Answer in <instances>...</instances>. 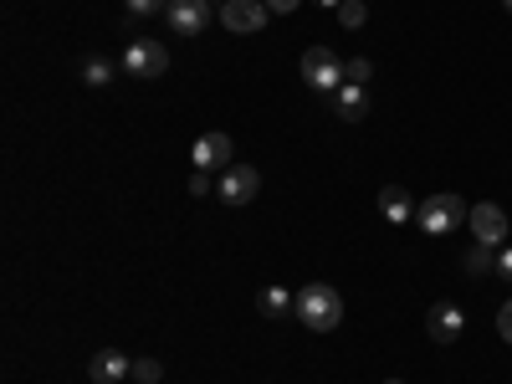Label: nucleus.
Returning <instances> with one entry per match:
<instances>
[{
	"mask_svg": "<svg viewBox=\"0 0 512 384\" xmlns=\"http://www.w3.org/2000/svg\"><path fill=\"white\" fill-rule=\"evenodd\" d=\"M123 6H128V16H154V11L169 6V0H123Z\"/></svg>",
	"mask_w": 512,
	"mask_h": 384,
	"instance_id": "nucleus-20",
	"label": "nucleus"
},
{
	"mask_svg": "<svg viewBox=\"0 0 512 384\" xmlns=\"http://www.w3.org/2000/svg\"><path fill=\"white\" fill-rule=\"evenodd\" d=\"M344 72H349V82H369V77H374V62H369V57H349Z\"/></svg>",
	"mask_w": 512,
	"mask_h": 384,
	"instance_id": "nucleus-19",
	"label": "nucleus"
},
{
	"mask_svg": "<svg viewBox=\"0 0 512 384\" xmlns=\"http://www.w3.org/2000/svg\"><path fill=\"white\" fill-rule=\"evenodd\" d=\"M497 333L512 344V303H502V313H497Z\"/></svg>",
	"mask_w": 512,
	"mask_h": 384,
	"instance_id": "nucleus-23",
	"label": "nucleus"
},
{
	"mask_svg": "<svg viewBox=\"0 0 512 384\" xmlns=\"http://www.w3.org/2000/svg\"><path fill=\"white\" fill-rule=\"evenodd\" d=\"M190 195H210V175H205V169H195V175H190Z\"/></svg>",
	"mask_w": 512,
	"mask_h": 384,
	"instance_id": "nucleus-24",
	"label": "nucleus"
},
{
	"mask_svg": "<svg viewBox=\"0 0 512 384\" xmlns=\"http://www.w3.org/2000/svg\"><path fill=\"white\" fill-rule=\"evenodd\" d=\"M82 82H88V88H108V82H113V62L108 57H88V62H82Z\"/></svg>",
	"mask_w": 512,
	"mask_h": 384,
	"instance_id": "nucleus-15",
	"label": "nucleus"
},
{
	"mask_svg": "<svg viewBox=\"0 0 512 384\" xmlns=\"http://www.w3.org/2000/svg\"><path fill=\"white\" fill-rule=\"evenodd\" d=\"M134 384H159L164 379V364L159 359H134V374H128Z\"/></svg>",
	"mask_w": 512,
	"mask_h": 384,
	"instance_id": "nucleus-18",
	"label": "nucleus"
},
{
	"mask_svg": "<svg viewBox=\"0 0 512 384\" xmlns=\"http://www.w3.org/2000/svg\"><path fill=\"white\" fill-rule=\"evenodd\" d=\"M318 6H328V11H338V6H344V0H318Z\"/></svg>",
	"mask_w": 512,
	"mask_h": 384,
	"instance_id": "nucleus-25",
	"label": "nucleus"
},
{
	"mask_svg": "<svg viewBox=\"0 0 512 384\" xmlns=\"http://www.w3.org/2000/svg\"><path fill=\"white\" fill-rule=\"evenodd\" d=\"M123 72L128 77H159V72H169V52L159 47L154 36H134L123 47Z\"/></svg>",
	"mask_w": 512,
	"mask_h": 384,
	"instance_id": "nucleus-4",
	"label": "nucleus"
},
{
	"mask_svg": "<svg viewBox=\"0 0 512 384\" xmlns=\"http://www.w3.org/2000/svg\"><path fill=\"white\" fill-rule=\"evenodd\" d=\"M128 374H134V359L118 354V349H103V354L88 359V379H93V384H118V379H128Z\"/></svg>",
	"mask_w": 512,
	"mask_h": 384,
	"instance_id": "nucleus-11",
	"label": "nucleus"
},
{
	"mask_svg": "<svg viewBox=\"0 0 512 384\" xmlns=\"http://www.w3.org/2000/svg\"><path fill=\"white\" fill-rule=\"evenodd\" d=\"M256 190H262V175H256L251 164H231V169H221L216 195H221L226 205H251V200H256Z\"/></svg>",
	"mask_w": 512,
	"mask_h": 384,
	"instance_id": "nucleus-6",
	"label": "nucleus"
},
{
	"mask_svg": "<svg viewBox=\"0 0 512 384\" xmlns=\"http://www.w3.org/2000/svg\"><path fill=\"white\" fill-rule=\"evenodd\" d=\"M164 21H169V31H180V36H200L205 21H210V0H169Z\"/></svg>",
	"mask_w": 512,
	"mask_h": 384,
	"instance_id": "nucleus-8",
	"label": "nucleus"
},
{
	"mask_svg": "<svg viewBox=\"0 0 512 384\" xmlns=\"http://www.w3.org/2000/svg\"><path fill=\"white\" fill-rule=\"evenodd\" d=\"M379 216L390 221V226H405V221L415 216V205H410V195H405L400 185H384V190H379Z\"/></svg>",
	"mask_w": 512,
	"mask_h": 384,
	"instance_id": "nucleus-13",
	"label": "nucleus"
},
{
	"mask_svg": "<svg viewBox=\"0 0 512 384\" xmlns=\"http://www.w3.org/2000/svg\"><path fill=\"white\" fill-rule=\"evenodd\" d=\"M502 6H507V11H512V0H502Z\"/></svg>",
	"mask_w": 512,
	"mask_h": 384,
	"instance_id": "nucleus-27",
	"label": "nucleus"
},
{
	"mask_svg": "<svg viewBox=\"0 0 512 384\" xmlns=\"http://www.w3.org/2000/svg\"><path fill=\"white\" fill-rule=\"evenodd\" d=\"M466 216H472V205H466L461 195H451V190H441V195H431L420 210H415V221H420V231L425 236H451Z\"/></svg>",
	"mask_w": 512,
	"mask_h": 384,
	"instance_id": "nucleus-2",
	"label": "nucleus"
},
{
	"mask_svg": "<svg viewBox=\"0 0 512 384\" xmlns=\"http://www.w3.org/2000/svg\"><path fill=\"white\" fill-rule=\"evenodd\" d=\"M333 16H338V26H344V31H359V26L369 21V11H364V0H344V6H338Z\"/></svg>",
	"mask_w": 512,
	"mask_h": 384,
	"instance_id": "nucleus-17",
	"label": "nucleus"
},
{
	"mask_svg": "<svg viewBox=\"0 0 512 384\" xmlns=\"http://www.w3.org/2000/svg\"><path fill=\"white\" fill-rule=\"evenodd\" d=\"M256 308H262V318H282V313H297V292H287L282 282H277V287H262V297H256Z\"/></svg>",
	"mask_w": 512,
	"mask_h": 384,
	"instance_id": "nucleus-14",
	"label": "nucleus"
},
{
	"mask_svg": "<svg viewBox=\"0 0 512 384\" xmlns=\"http://www.w3.org/2000/svg\"><path fill=\"white\" fill-rule=\"evenodd\" d=\"M297 318H303V328H313V333H333L338 323H344V297H338L328 282H308V287H297Z\"/></svg>",
	"mask_w": 512,
	"mask_h": 384,
	"instance_id": "nucleus-1",
	"label": "nucleus"
},
{
	"mask_svg": "<svg viewBox=\"0 0 512 384\" xmlns=\"http://www.w3.org/2000/svg\"><path fill=\"white\" fill-rule=\"evenodd\" d=\"M492 272L512 282V246H497V267H492Z\"/></svg>",
	"mask_w": 512,
	"mask_h": 384,
	"instance_id": "nucleus-21",
	"label": "nucleus"
},
{
	"mask_svg": "<svg viewBox=\"0 0 512 384\" xmlns=\"http://www.w3.org/2000/svg\"><path fill=\"white\" fill-rule=\"evenodd\" d=\"M303 82H308L313 93H328V98H333V93L349 82V72H344V62H338L328 47H308V52H303Z\"/></svg>",
	"mask_w": 512,
	"mask_h": 384,
	"instance_id": "nucleus-3",
	"label": "nucleus"
},
{
	"mask_svg": "<svg viewBox=\"0 0 512 384\" xmlns=\"http://www.w3.org/2000/svg\"><path fill=\"white\" fill-rule=\"evenodd\" d=\"M384 384H405V379H384Z\"/></svg>",
	"mask_w": 512,
	"mask_h": 384,
	"instance_id": "nucleus-26",
	"label": "nucleus"
},
{
	"mask_svg": "<svg viewBox=\"0 0 512 384\" xmlns=\"http://www.w3.org/2000/svg\"><path fill=\"white\" fill-rule=\"evenodd\" d=\"M333 108H338V118H344V123H359V118L369 113V93H364V82H344V88L333 93Z\"/></svg>",
	"mask_w": 512,
	"mask_h": 384,
	"instance_id": "nucleus-12",
	"label": "nucleus"
},
{
	"mask_svg": "<svg viewBox=\"0 0 512 384\" xmlns=\"http://www.w3.org/2000/svg\"><path fill=\"white\" fill-rule=\"evenodd\" d=\"M190 159H195V169L216 175V169H231L236 164V144H231V134H200L195 149H190Z\"/></svg>",
	"mask_w": 512,
	"mask_h": 384,
	"instance_id": "nucleus-5",
	"label": "nucleus"
},
{
	"mask_svg": "<svg viewBox=\"0 0 512 384\" xmlns=\"http://www.w3.org/2000/svg\"><path fill=\"white\" fill-rule=\"evenodd\" d=\"M461 267L472 272V277H482V272H492V267H497V256H492V246H482V241H477L472 251L461 256Z\"/></svg>",
	"mask_w": 512,
	"mask_h": 384,
	"instance_id": "nucleus-16",
	"label": "nucleus"
},
{
	"mask_svg": "<svg viewBox=\"0 0 512 384\" xmlns=\"http://www.w3.org/2000/svg\"><path fill=\"white\" fill-rule=\"evenodd\" d=\"M267 6H262V0H226V6H221V26L226 31H236V36H251V31H262L267 26Z\"/></svg>",
	"mask_w": 512,
	"mask_h": 384,
	"instance_id": "nucleus-7",
	"label": "nucleus"
},
{
	"mask_svg": "<svg viewBox=\"0 0 512 384\" xmlns=\"http://www.w3.org/2000/svg\"><path fill=\"white\" fill-rule=\"evenodd\" d=\"M461 328H466V318H461V308H456V303H436L431 313H425V333H431L436 344H456Z\"/></svg>",
	"mask_w": 512,
	"mask_h": 384,
	"instance_id": "nucleus-10",
	"label": "nucleus"
},
{
	"mask_svg": "<svg viewBox=\"0 0 512 384\" xmlns=\"http://www.w3.org/2000/svg\"><path fill=\"white\" fill-rule=\"evenodd\" d=\"M466 226H472V236L482 246H507V210L502 205H472Z\"/></svg>",
	"mask_w": 512,
	"mask_h": 384,
	"instance_id": "nucleus-9",
	"label": "nucleus"
},
{
	"mask_svg": "<svg viewBox=\"0 0 512 384\" xmlns=\"http://www.w3.org/2000/svg\"><path fill=\"white\" fill-rule=\"evenodd\" d=\"M262 6H267L272 16H292L297 6H303V0H262Z\"/></svg>",
	"mask_w": 512,
	"mask_h": 384,
	"instance_id": "nucleus-22",
	"label": "nucleus"
}]
</instances>
